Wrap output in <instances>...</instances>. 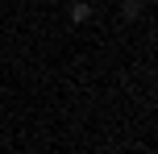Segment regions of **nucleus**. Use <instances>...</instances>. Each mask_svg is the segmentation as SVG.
Wrapping results in <instances>:
<instances>
[{"instance_id": "obj_1", "label": "nucleus", "mask_w": 158, "mask_h": 154, "mask_svg": "<svg viewBox=\"0 0 158 154\" xmlns=\"http://www.w3.org/2000/svg\"><path fill=\"white\" fill-rule=\"evenodd\" d=\"M87 17H92V4H87V0H75V4H71V21H75V25H83Z\"/></svg>"}, {"instance_id": "obj_2", "label": "nucleus", "mask_w": 158, "mask_h": 154, "mask_svg": "<svg viewBox=\"0 0 158 154\" xmlns=\"http://www.w3.org/2000/svg\"><path fill=\"white\" fill-rule=\"evenodd\" d=\"M142 13V0H125V17H137Z\"/></svg>"}]
</instances>
